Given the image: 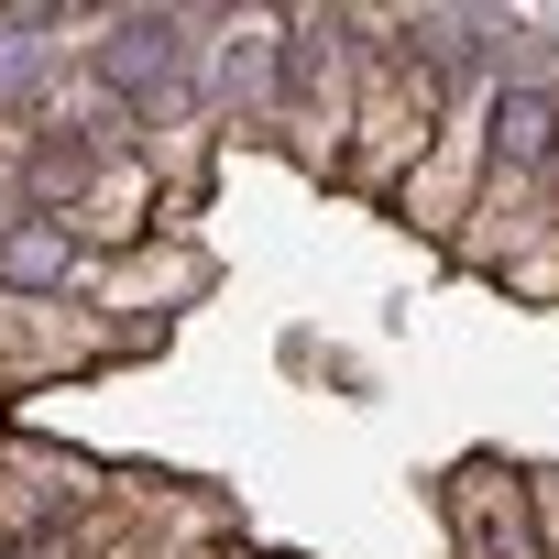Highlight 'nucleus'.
I'll use <instances>...</instances> for the list:
<instances>
[{"mask_svg":"<svg viewBox=\"0 0 559 559\" xmlns=\"http://www.w3.org/2000/svg\"><path fill=\"white\" fill-rule=\"evenodd\" d=\"M12 274H23V286H56V274H67V241H45V230L12 241Z\"/></svg>","mask_w":559,"mask_h":559,"instance_id":"f257e3e1","label":"nucleus"}]
</instances>
